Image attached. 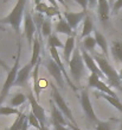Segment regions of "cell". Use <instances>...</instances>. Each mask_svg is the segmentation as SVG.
Returning <instances> with one entry per match:
<instances>
[{
  "instance_id": "obj_1",
  "label": "cell",
  "mask_w": 122,
  "mask_h": 130,
  "mask_svg": "<svg viewBox=\"0 0 122 130\" xmlns=\"http://www.w3.org/2000/svg\"><path fill=\"white\" fill-rule=\"evenodd\" d=\"M27 0H18L14 7L11 10L6 17L0 19V24H8L18 36H20V26H21V20H24L25 16V6H26Z\"/></svg>"
},
{
  "instance_id": "obj_2",
  "label": "cell",
  "mask_w": 122,
  "mask_h": 130,
  "mask_svg": "<svg viewBox=\"0 0 122 130\" xmlns=\"http://www.w3.org/2000/svg\"><path fill=\"white\" fill-rule=\"evenodd\" d=\"M93 57H94V60L96 61V63H97V66L100 67L101 72L103 73V75L107 78L108 83H109V86L116 87V88L120 90V88H121L122 80H121V78H120L118 73L116 72V69H115L110 64V62L108 61V57H106V56H103V55H100V54H94Z\"/></svg>"
},
{
  "instance_id": "obj_3",
  "label": "cell",
  "mask_w": 122,
  "mask_h": 130,
  "mask_svg": "<svg viewBox=\"0 0 122 130\" xmlns=\"http://www.w3.org/2000/svg\"><path fill=\"white\" fill-rule=\"evenodd\" d=\"M20 55H21V44H20V41H18L17 43V55L16 59H14V64L11 67V71L7 73V76H6V80H5L4 85H3V90L0 92V106L1 104L5 102L6 97L8 95L10 91L14 84H16L17 80V75H18V72H19V61H20Z\"/></svg>"
},
{
  "instance_id": "obj_4",
  "label": "cell",
  "mask_w": 122,
  "mask_h": 130,
  "mask_svg": "<svg viewBox=\"0 0 122 130\" xmlns=\"http://www.w3.org/2000/svg\"><path fill=\"white\" fill-rule=\"evenodd\" d=\"M69 67H70V75L72 80L75 83L79 84L82 78L85 74V63L83 60L82 51H81V47L75 48L74 54L71 56V60L69 62Z\"/></svg>"
},
{
  "instance_id": "obj_5",
  "label": "cell",
  "mask_w": 122,
  "mask_h": 130,
  "mask_svg": "<svg viewBox=\"0 0 122 130\" xmlns=\"http://www.w3.org/2000/svg\"><path fill=\"white\" fill-rule=\"evenodd\" d=\"M51 87H52L51 97H52V102H53V104L58 107V110L65 116V118H67L69 122L72 123V124H75V125H77V123H76L75 118H74V116H72V112H71L70 107H69V105L67 104V102L64 100V98L62 97V94L59 93L57 86L53 85V84H51Z\"/></svg>"
},
{
  "instance_id": "obj_6",
  "label": "cell",
  "mask_w": 122,
  "mask_h": 130,
  "mask_svg": "<svg viewBox=\"0 0 122 130\" xmlns=\"http://www.w3.org/2000/svg\"><path fill=\"white\" fill-rule=\"evenodd\" d=\"M24 35L27 40V44L28 47L31 48L33 45V41H35V35L37 31V28H36V24L33 22V18H32V13L31 12H25V16H24Z\"/></svg>"
},
{
  "instance_id": "obj_7",
  "label": "cell",
  "mask_w": 122,
  "mask_h": 130,
  "mask_svg": "<svg viewBox=\"0 0 122 130\" xmlns=\"http://www.w3.org/2000/svg\"><path fill=\"white\" fill-rule=\"evenodd\" d=\"M79 100H81V105H82V109H83V111H84L85 116H87V118L89 119L90 122H95V123H96L97 121H99V118L96 117V113H95L94 109H93V104H91L88 87H87V88H84V90L81 92Z\"/></svg>"
},
{
  "instance_id": "obj_8",
  "label": "cell",
  "mask_w": 122,
  "mask_h": 130,
  "mask_svg": "<svg viewBox=\"0 0 122 130\" xmlns=\"http://www.w3.org/2000/svg\"><path fill=\"white\" fill-rule=\"evenodd\" d=\"M88 87L89 88H96L97 91H100L101 93H106V94L113 95V97H117L116 93L111 90V87L109 85H107L106 83H103L102 79L100 78L99 75L93 74L90 73L89 78H88Z\"/></svg>"
},
{
  "instance_id": "obj_9",
  "label": "cell",
  "mask_w": 122,
  "mask_h": 130,
  "mask_svg": "<svg viewBox=\"0 0 122 130\" xmlns=\"http://www.w3.org/2000/svg\"><path fill=\"white\" fill-rule=\"evenodd\" d=\"M27 100L30 102V106H31V112H33L36 117L38 118V121L40 122V125H42V129L46 126V113H45V110L44 107L39 104V102L37 100L35 95L32 94L31 92L27 94Z\"/></svg>"
},
{
  "instance_id": "obj_10",
  "label": "cell",
  "mask_w": 122,
  "mask_h": 130,
  "mask_svg": "<svg viewBox=\"0 0 122 130\" xmlns=\"http://www.w3.org/2000/svg\"><path fill=\"white\" fill-rule=\"evenodd\" d=\"M111 16V6L108 0H99L97 1V17L102 24L103 29H107L109 25Z\"/></svg>"
},
{
  "instance_id": "obj_11",
  "label": "cell",
  "mask_w": 122,
  "mask_h": 130,
  "mask_svg": "<svg viewBox=\"0 0 122 130\" xmlns=\"http://www.w3.org/2000/svg\"><path fill=\"white\" fill-rule=\"evenodd\" d=\"M44 67L46 68V71L50 73L52 78L55 79L56 84L58 85L59 87H64V75L60 71V68L57 66V63L53 61L52 59H46L44 61Z\"/></svg>"
},
{
  "instance_id": "obj_12",
  "label": "cell",
  "mask_w": 122,
  "mask_h": 130,
  "mask_svg": "<svg viewBox=\"0 0 122 130\" xmlns=\"http://www.w3.org/2000/svg\"><path fill=\"white\" fill-rule=\"evenodd\" d=\"M87 16H88V13L84 10H82L81 12H70V11L63 12V17L65 18V20L68 22V24L71 26L72 30H75L79 25V23L83 22Z\"/></svg>"
},
{
  "instance_id": "obj_13",
  "label": "cell",
  "mask_w": 122,
  "mask_h": 130,
  "mask_svg": "<svg viewBox=\"0 0 122 130\" xmlns=\"http://www.w3.org/2000/svg\"><path fill=\"white\" fill-rule=\"evenodd\" d=\"M81 51H82V56H83V60H84V63H85V67L90 71V73L99 75L101 79H107L106 76L103 75V73L101 72L100 67L97 66V63H96V61L94 60L93 55H90V54H89L85 49H83L82 47H81Z\"/></svg>"
},
{
  "instance_id": "obj_14",
  "label": "cell",
  "mask_w": 122,
  "mask_h": 130,
  "mask_svg": "<svg viewBox=\"0 0 122 130\" xmlns=\"http://www.w3.org/2000/svg\"><path fill=\"white\" fill-rule=\"evenodd\" d=\"M50 55H51V59L53 60L56 63H57V66L60 68V71H62V73H63V75H64V79L68 81L69 86H70L74 91H77V87L74 85L72 80L69 78V74H68L67 69H65V67H64L63 62H62V57H60V55H59V53H58V50H57V48H50Z\"/></svg>"
},
{
  "instance_id": "obj_15",
  "label": "cell",
  "mask_w": 122,
  "mask_h": 130,
  "mask_svg": "<svg viewBox=\"0 0 122 130\" xmlns=\"http://www.w3.org/2000/svg\"><path fill=\"white\" fill-rule=\"evenodd\" d=\"M33 66L31 64V62L26 63L24 67H21L18 72V75H17V80L14 86H21V87H26L27 86V81H28V76L31 74L32 69H33Z\"/></svg>"
},
{
  "instance_id": "obj_16",
  "label": "cell",
  "mask_w": 122,
  "mask_h": 130,
  "mask_svg": "<svg viewBox=\"0 0 122 130\" xmlns=\"http://www.w3.org/2000/svg\"><path fill=\"white\" fill-rule=\"evenodd\" d=\"M42 35L37 36L33 41V45H32V55H31V64L33 67L37 66V63L40 61V49H42Z\"/></svg>"
},
{
  "instance_id": "obj_17",
  "label": "cell",
  "mask_w": 122,
  "mask_h": 130,
  "mask_svg": "<svg viewBox=\"0 0 122 130\" xmlns=\"http://www.w3.org/2000/svg\"><path fill=\"white\" fill-rule=\"evenodd\" d=\"M55 31L57 34H63V35H67L68 37H70V36H74V30L71 29V26L68 24V22L65 20V18L62 16H59V19L57 22L55 26Z\"/></svg>"
},
{
  "instance_id": "obj_18",
  "label": "cell",
  "mask_w": 122,
  "mask_h": 130,
  "mask_svg": "<svg viewBox=\"0 0 122 130\" xmlns=\"http://www.w3.org/2000/svg\"><path fill=\"white\" fill-rule=\"evenodd\" d=\"M111 56L116 63L122 64V42L121 41H113L109 47Z\"/></svg>"
},
{
  "instance_id": "obj_19",
  "label": "cell",
  "mask_w": 122,
  "mask_h": 130,
  "mask_svg": "<svg viewBox=\"0 0 122 130\" xmlns=\"http://www.w3.org/2000/svg\"><path fill=\"white\" fill-rule=\"evenodd\" d=\"M51 122L58 123V124H62V125H65V126H68L69 123H70L65 118V116L58 110V107L53 104V102L51 103Z\"/></svg>"
},
{
  "instance_id": "obj_20",
  "label": "cell",
  "mask_w": 122,
  "mask_h": 130,
  "mask_svg": "<svg viewBox=\"0 0 122 130\" xmlns=\"http://www.w3.org/2000/svg\"><path fill=\"white\" fill-rule=\"evenodd\" d=\"M74 50H75V37L74 36H70L68 37L65 43H64V49H63V56L65 62L69 63L71 60V56L74 54Z\"/></svg>"
},
{
  "instance_id": "obj_21",
  "label": "cell",
  "mask_w": 122,
  "mask_h": 130,
  "mask_svg": "<svg viewBox=\"0 0 122 130\" xmlns=\"http://www.w3.org/2000/svg\"><path fill=\"white\" fill-rule=\"evenodd\" d=\"M94 37L95 40H96V44L101 48V50H102V55L108 57V54H109V45H108V42H107V38L104 37L102 32L97 31V30H95L94 31Z\"/></svg>"
},
{
  "instance_id": "obj_22",
  "label": "cell",
  "mask_w": 122,
  "mask_h": 130,
  "mask_svg": "<svg viewBox=\"0 0 122 130\" xmlns=\"http://www.w3.org/2000/svg\"><path fill=\"white\" fill-rule=\"evenodd\" d=\"M39 66H40V61L37 63V66L33 68V72H32V76H33V90H35V97L37 98V100H39V98H40Z\"/></svg>"
},
{
  "instance_id": "obj_23",
  "label": "cell",
  "mask_w": 122,
  "mask_h": 130,
  "mask_svg": "<svg viewBox=\"0 0 122 130\" xmlns=\"http://www.w3.org/2000/svg\"><path fill=\"white\" fill-rule=\"evenodd\" d=\"M95 31L94 30V22H93V18H91L89 14H88L84 20H83V29H82V40H84L88 36H91V32Z\"/></svg>"
},
{
  "instance_id": "obj_24",
  "label": "cell",
  "mask_w": 122,
  "mask_h": 130,
  "mask_svg": "<svg viewBox=\"0 0 122 130\" xmlns=\"http://www.w3.org/2000/svg\"><path fill=\"white\" fill-rule=\"evenodd\" d=\"M99 97H101V98H103L104 100H107L111 106H114L116 110H118L122 113V103L118 100L117 97H113V95L106 94V93H101V92L99 93Z\"/></svg>"
},
{
  "instance_id": "obj_25",
  "label": "cell",
  "mask_w": 122,
  "mask_h": 130,
  "mask_svg": "<svg viewBox=\"0 0 122 130\" xmlns=\"http://www.w3.org/2000/svg\"><path fill=\"white\" fill-rule=\"evenodd\" d=\"M96 45H97L96 44V40H95V37H93V36H88V37H85L82 41V48L85 49L88 53H94Z\"/></svg>"
},
{
  "instance_id": "obj_26",
  "label": "cell",
  "mask_w": 122,
  "mask_h": 130,
  "mask_svg": "<svg viewBox=\"0 0 122 130\" xmlns=\"http://www.w3.org/2000/svg\"><path fill=\"white\" fill-rule=\"evenodd\" d=\"M26 100H27V95L21 93V92H18V93H16V94L13 95V98L11 99V106L18 107V106H20L21 104H24Z\"/></svg>"
},
{
  "instance_id": "obj_27",
  "label": "cell",
  "mask_w": 122,
  "mask_h": 130,
  "mask_svg": "<svg viewBox=\"0 0 122 130\" xmlns=\"http://www.w3.org/2000/svg\"><path fill=\"white\" fill-rule=\"evenodd\" d=\"M32 18H33V22L36 24V28H37V31L40 35V31H42V26H43L44 22H45V14L43 13H38V12H35L32 13Z\"/></svg>"
},
{
  "instance_id": "obj_28",
  "label": "cell",
  "mask_w": 122,
  "mask_h": 130,
  "mask_svg": "<svg viewBox=\"0 0 122 130\" xmlns=\"http://www.w3.org/2000/svg\"><path fill=\"white\" fill-rule=\"evenodd\" d=\"M47 47L49 48H63L64 49V43L58 38V36L56 34H52L49 38H47Z\"/></svg>"
},
{
  "instance_id": "obj_29",
  "label": "cell",
  "mask_w": 122,
  "mask_h": 130,
  "mask_svg": "<svg viewBox=\"0 0 122 130\" xmlns=\"http://www.w3.org/2000/svg\"><path fill=\"white\" fill-rule=\"evenodd\" d=\"M27 119V116L25 113H21L17 117V119L13 122V124L11 125V128H10V130H20L21 129V126L24 125V123H25V121Z\"/></svg>"
},
{
  "instance_id": "obj_30",
  "label": "cell",
  "mask_w": 122,
  "mask_h": 130,
  "mask_svg": "<svg viewBox=\"0 0 122 130\" xmlns=\"http://www.w3.org/2000/svg\"><path fill=\"white\" fill-rule=\"evenodd\" d=\"M40 34H42V36L47 37V38L52 35V23H51V19H50V18H46V19H45L43 26H42Z\"/></svg>"
},
{
  "instance_id": "obj_31",
  "label": "cell",
  "mask_w": 122,
  "mask_h": 130,
  "mask_svg": "<svg viewBox=\"0 0 122 130\" xmlns=\"http://www.w3.org/2000/svg\"><path fill=\"white\" fill-rule=\"evenodd\" d=\"M21 113L17 107H12V106H0V116H11V115H19Z\"/></svg>"
},
{
  "instance_id": "obj_32",
  "label": "cell",
  "mask_w": 122,
  "mask_h": 130,
  "mask_svg": "<svg viewBox=\"0 0 122 130\" xmlns=\"http://www.w3.org/2000/svg\"><path fill=\"white\" fill-rule=\"evenodd\" d=\"M27 121H28V124L31 126H33V128H36V129H38V130H42L40 122L38 121V118L36 117L35 115H33V112H30V113L27 115Z\"/></svg>"
},
{
  "instance_id": "obj_33",
  "label": "cell",
  "mask_w": 122,
  "mask_h": 130,
  "mask_svg": "<svg viewBox=\"0 0 122 130\" xmlns=\"http://www.w3.org/2000/svg\"><path fill=\"white\" fill-rule=\"evenodd\" d=\"M113 129H114V125L110 122H104V121H100V119L96 122V126H95V130H113Z\"/></svg>"
},
{
  "instance_id": "obj_34",
  "label": "cell",
  "mask_w": 122,
  "mask_h": 130,
  "mask_svg": "<svg viewBox=\"0 0 122 130\" xmlns=\"http://www.w3.org/2000/svg\"><path fill=\"white\" fill-rule=\"evenodd\" d=\"M45 16H46L47 18H50V19H51L52 17H56V16L59 17V16H62V14H60L59 8H56V7H53V6H49L46 13H45Z\"/></svg>"
},
{
  "instance_id": "obj_35",
  "label": "cell",
  "mask_w": 122,
  "mask_h": 130,
  "mask_svg": "<svg viewBox=\"0 0 122 130\" xmlns=\"http://www.w3.org/2000/svg\"><path fill=\"white\" fill-rule=\"evenodd\" d=\"M121 8H122V0H116L114 3V5H113V7H111V14L113 16L118 14V12H120Z\"/></svg>"
},
{
  "instance_id": "obj_36",
  "label": "cell",
  "mask_w": 122,
  "mask_h": 130,
  "mask_svg": "<svg viewBox=\"0 0 122 130\" xmlns=\"http://www.w3.org/2000/svg\"><path fill=\"white\" fill-rule=\"evenodd\" d=\"M47 8H49V5L45 4V3H40V4L36 5L35 6V11L38 12V13H43V14H45L47 11Z\"/></svg>"
},
{
  "instance_id": "obj_37",
  "label": "cell",
  "mask_w": 122,
  "mask_h": 130,
  "mask_svg": "<svg viewBox=\"0 0 122 130\" xmlns=\"http://www.w3.org/2000/svg\"><path fill=\"white\" fill-rule=\"evenodd\" d=\"M75 3H77V4L81 6V7L84 10V11H87V8L89 7V4H88V0H74Z\"/></svg>"
},
{
  "instance_id": "obj_38",
  "label": "cell",
  "mask_w": 122,
  "mask_h": 130,
  "mask_svg": "<svg viewBox=\"0 0 122 130\" xmlns=\"http://www.w3.org/2000/svg\"><path fill=\"white\" fill-rule=\"evenodd\" d=\"M52 129L53 130H69L65 125L58 124V123H52Z\"/></svg>"
},
{
  "instance_id": "obj_39",
  "label": "cell",
  "mask_w": 122,
  "mask_h": 130,
  "mask_svg": "<svg viewBox=\"0 0 122 130\" xmlns=\"http://www.w3.org/2000/svg\"><path fill=\"white\" fill-rule=\"evenodd\" d=\"M0 67L3 68V69H5V71L7 72V73H8L10 71H11V67H10V66L7 64V63L5 62L4 60H1V59H0Z\"/></svg>"
},
{
  "instance_id": "obj_40",
  "label": "cell",
  "mask_w": 122,
  "mask_h": 130,
  "mask_svg": "<svg viewBox=\"0 0 122 130\" xmlns=\"http://www.w3.org/2000/svg\"><path fill=\"white\" fill-rule=\"evenodd\" d=\"M97 1L99 0H88V4H89V7L90 8H94L96 5H97Z\"/></svg>"
},
{
  "instance_id": "obj_41",
  "label": "cell",
  "mask_w": 122,
  "mask_h": 130,
  "mask_svg": "<svg viewBox=\"0 0 122 130\" xmlns=\"http://www.w3.org/2000/svg\"><path fill=\"white\" fill-rule=\"evenodd\" d=\"M46 1H49V3H50V5H51V6H53V7L59 8V4L57 3V0H46Z\"/></svg>"
},
{
  "instance_id": "obj_42",
  "label": "cell",
  "mask_w": 122,
  "mask_h": 130,
  "mask_svg": "<svg viewBox=\"0 0 122 130\" xmlns=\"http://www.w3.org/2000/svg\"><path fill=\"white\" fill-rule=\"evenodd\" d=\"M69 128H70V129H72V130H82V129H79L78 126L77 125H75V124H72V123H69Z\"/></svg>"
},
{
  "instance_id": "obj_43",
  "label": "cell",
  "mask_w": 122,
  "mask_h": 130,
  "mask_svg": "<svg viewBox=\"0 0 122 130\" xmlns=\"http://www.w3.org/2000/svg\"><path fill=\"white\" fill-rule=\"evenodd\" d=\"M28 125H30V124H28V121L26 119V121H25V123H24V125L21 126V129H20V130H27L28 129Z\"/></svg>"
},
{
  "instance_id": "obj_44",
  "label": "cell",
  "mask_w": 122,
  "mask_h": 130,
  "mask_svg": "<svg viewBox=\"0 0 122 130\" xmlns=\"http://www.w3.org/2000/svg\"><path fill=\"white\" fill-rule=\"evenodd\" d=\"M108 1H109V5H110L111 7H113V5H114V3L116 1V0H108Z\"/></svg>"
},
{
  "instance_id": "obj_45",
  "label": "cell",
  "mask_w": 122,
  "mask_h": 130,
  "mask_svg": "<svg viewBox=\"0 0 122 130\" xmlns=\"http://www.w3.org/2000/svg\"><path fill=\"white\" fill-rule=\"evenodd\" d=\"M33 1H35V6H36V5H38V4H40V3H42V0H33Z\"/></svg>"
},
{
  "instance_id": "obj_46",
  "label": "cell",
  "mask_w": 122,
  "mask_h": 130,
  "mask_svg": "<svg viewBox=\"0 0 122 130\" xmlns=\"http://www.w3.org/2000/svg\"><path fill=\"white\" fill-rule=\"evenodd\" d=\"M118 75H120V78H121V80H122V68H121V71H120V73H118Z\"/></svg>"
},
{
  "instance_id": "obj_47",
  "label": "cell",
  "mask_w": 122,
  "mask_h": 130,
  "mask_svg": "<svg viewBox=\"0 0 122 130\" xmlns=\"http://www.w3.org/2000/svg\"><path fill=\"white\" fill-rule=\"evenodd\" d=\"M42 130H50V129H49L47 126H45V128H43V129H42Z\"/></svg>"
},
{
  "instance_id": "obj_48",
  "label": "cell",
  "mask_w": 122,
  "mask_h": 130,
  "mask_svg": "<svg viewBox=\"0 0 122 130\" xmlns=\"http://www.w3.org/2000/svg\"><path fill=\"white\" fill-rule=\"evenodd\" d=\"M120 130H122V119H121V124H120Z\"/></svg>"
},
{
  "instance_id": "obj_49",
  "label": "cell",
  "mask_w": 122,
  "mask_h": 130,
  "mask_svg": "<svg viewBox=\"0 0 122 130\" xmlns=\"http://www.w3.org/2000/svg\"><path fill=\"white\" fill-rule=\"evenodd\" d=\"M8 0H3V3H7Z\"/></svg>"
},
{
  "instance_id": "obj_50",
  "label": "cell",
  "mask_w": 122,
  "mask_h": 130,
  "mask_svg": "<svg viewBox=\"0 0 122 130\" xmlns=\"http://www.w3.org/2000/svg\"><path fill=\"white\" fill-rule=\"evenodd\" d=\"M120 90H121V91H122V83H121V88H120Z\"/></svg>"
},
{
  "instance_id": "obj_51",
  "label": "cell",
  "mask_w": 122,
  "mask_h": 130,
  "mask_svg": "<svg viewBox=\"0 0 122 130\" xmlns=\"http://www.w3.org/2000/svg\"><path fill=\"white\" fill-rule=\"evenodd\" d=\"M65 3H69V0H65Z\"/></svg>"
},
{
  "instance_id": "obj_52",
  "label": "cell",
  "mask_w": 122,
  "mask_h": 130,
  "mask_svg": "<svg viewBox=\"0 0 122 130\" xmlns=\"http://www.w3.org/2000/svg\"><path fill=\"white\" fill-rule=\"evenodd\" d=\"M4 130H10V129H4Z\"/></svg>"
}]
</instances>
